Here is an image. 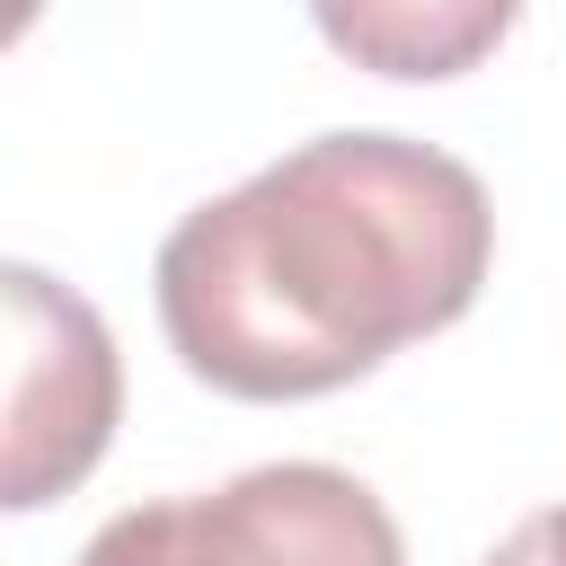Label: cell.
<instances>
[{
	"mask_svg": "<svg viewBox=\"0 0 566 566\" xmlns=\"http://www.w3.org/2000/svg\"><path fill=\"white\" fill-rule=\"evenodd\" d=\"M495 256L486 186L407 133H318L195 203L150 265L177 363L221 398H327L451 327Z\"/></svg>",
	"mask_w": 566,
	"mask_h": 566,
	"instance_id": "6da1fadb",
	"label": "cell"
},
{
	"mask_svg": "<svg viewBox=\"0 0 566 566\" xmlns=\"http://www.w3.org/2000/svg\"><path fill=\"white\" fill-rule=\"evenodd\" d=\"M80 566H407L389 504L327 460H265L212 495L115 513Z\"/></svg>",
	"mask_w": 566,
	"mask_h": 566,
	"instance_id": "7a4b0ae2",
	"label": "cell"
},
{
	"mask_svg": "<svg viewBox=\"0 0 566 566\" xmlns=\"http://www.w3.org/2000/svg\"><path fill=\"white\" fill-rule=\"evenodd\" d=\"M9 442H0V504L35 513L80 486L124 416V363L106 318L62 292L44 265H9Z\"/></svg>",
	"mask_w": 566,
	"mask_h": 566,
	"instance_id": "3957f363",
	"label": "cell"
},
{
	"mask_svg": "<svg viewBox=\"0 0 566 566\" xmlns=\"http://www.w3.org/2000/svg\"><path fill=\"white\" fill-rule=\"evenodd\" d=\"M310 18L371 80H460L513 35L522 0H310Z\"/></svg>",
	"mask_w": 566,
	"mask_h": 566,
	"instance_id": "277c9868",
	"label": "cell"
},
{
	"mask_svg": "<svg viewBox=\"0 0 566 566\" xmlns=\"http://www.w3.org/2000/svg\"><path fill=\"white\" fill-rule=\"evenodd\" d=\"M486 566H566V504H548V513L513 522V531L495 539V557H486Z\"/></svg>",
	"mask_w": 566,
	"mask_h": 566,
	"instance_id": "5b68a950",
	"label": "cell"
}]
</instances>
